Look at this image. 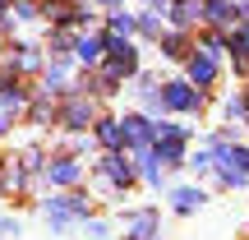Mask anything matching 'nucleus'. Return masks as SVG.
<instances>
[{"label":"nucleus","mask_w":249,"mask_h":240,"mask_svg":"<svg viewBox=\"0 0 249 240\" xmlns=\"http://www.w3.org/2000/svg\"><path fill=\"white\" fill-rule=\"evenodd\" d=\"M171 203H176V213H194V208H203V189H176Z\"/></svg>","instance_id":"obj_9"},{"label":"nucleus","mask_w":249,"mask_h":240,"mask_svg":"<svg viewBox=\"0 0 249 240\" xmlns=\"http://www.w3.org/2000/svg\"><path fill=\"white\" fill-rule=\"evenodd\" d=\"M198 102L203 97H198L189 83H166V88H161V107H171V111H194Z\"/></svg>","instance_id":"obj_2"},{"label":"nucleus","mask_w":249,"mask_h":240,"mask_svg":"<svg viewBox=\"0 0 249 240\" xmlns=\"http://www.w3.org/2000/svg\"><path fill=\"white\" fill-rule=\"evenodd\" d=\"M120 125H124V143H148L152 139V125L143 120V116H124Z\"/></svg>","instance_id":"obj_8"},{"label":"nucleus","mask_w":249,"mask_h":240,"mask_svg":"<svg viewBox=\"0 0 249 240\" xmlns=\"http://www.w3.org/2000/svg\"><path fill=\"white\" fill-rule=\"evenodd\" d=\"M79 60H88V65L102 60V42H97V37H83V42H79Z\"/></svg>","instance_id":"obj_12"},{"label":"nucleus","mask_w":249,"mask_h":240,"mask_svg":"<svg viewBox=\"0 0 249 240\" xmlns=\"http://www.w3.org/2000/svg\"><path fill=\"white\" fill-rule=\"evenodd\" d=\"M107 5H116V0H107Z\"/></svg>","instance_id":"obj_17"},{"label":"nucleus","mask_w":249,"mask_h":240,"mask_svg":"<svg viewBox=\"0 0 249 240\" xmlns=\"http://www.w3.org/2000/svg\"><path fill=\"white\" fill-rule=\"evenodd\" d=\"M124 236H129V240H157V213H152V208L129 213V217H124Z\"/></svg>","instance_id":"obj_3"},{"label":"nucleus","mask_w":249,"mask_h":240,"mask_svg":"<svg viewBox=\"0 0 249 240\" xmlns=\"http://www.w3.org/2000/svg\"><path fill=\"white\" fill-rule=\"evenodd\" d=\"M88 120H92V107L83 97H74L70 107H65V125H70V129H88Z\"/></svg>","instance_id":"obj_7"},{"label":"nucleus","mask_w":249,"mask_h":240,"mask_svg":"<svg viewBox=\"0 0 249 240\" xmlns=\"http://www.w3.org/2000/svg\"><path fill=\"white\" fill-rule=\"evenodd\" d=\"M46 176H51V185H74V180H79L83 171H79V162L60 157V162H51V166H46Z\"/></svg>","instance_id":"obj_6"},{"label":"nucleus","mask_w":249,"mask_h":240,"mask_svg":"<svg viewBox=\"0 0 249 240\" xmlns=\"http://www.w3.org/2000/svg\"><path fill=\"white\" fill-rule=\"evenodd\" d=\"M97 139L107 143V148H120V143H124V125L120 120H102L97 125Z\"/></svg>","instance_id":"obj_10"},{"label":"nucleus","mask_w":249,"mask_h":240,"mask_svg":"<svg viewBox=\"0 0 249 240\" xmlns=\"http://www.w3.org/2000/svg\"><path fill=\"white\" fill-rule=\"evenodd\" d=\"M102 176H107L111 185H129V180H134V166L120 157V152H111V157L102 162Z\"/></svg>","instance_id":"obj_5"},{"label":"nucleus","mask_w":249,"mask_h":240,"mask_svg":"<svg viewBox=\"0 0 249 240\" xmlns=\"http://www.w3.org/2000/svg\"><path fill=\"white\" fill-rule=\"evenodd\" d=\"M46 217H51V226H70V217H88V203L83 199H46Z\"/></svg>","instance_id":"obj_1"},{"label":"nucleus","mask_w":249,"mask_h":240,"mask_svg":"<svg viewBox=\"0 0 249 240\" xmlns=\"http://www.w3.org/2000/svg\"><path fill=\"white\" fill-rule=\"evenodd\" d=\"M139 28H143V33H148V37H157V33H161V23H157V14H143V18H139Z\"/></svg>","instance_id":"obj_15"},{"label":"nucleus","mask_w":249,"mask_h":240,"mask_svg":"<svg viewBox=\"0 0 249 240\" xmlns=\"http://www.w3.org/2000/svg\"><path fill=\"white\" fill-rule=\"evenodd\" d=\"M5 236H18V222H9V217H0V240Z\"/></svg>","instance_id":"obj_16"},{"label":"nucleus","mask_w":249,"mask_h":240,"mask_svg":"<svg viewBox=\"0 0 249 240\" xmlns=\"http://www.w3.org/2000/svg\"><path fill=\"white\" fill-rule=\"evenodd\" d=\"M198 14H203V9H198V0H180V5H176V23H194Z\"/></svg>","instance_id":"obj_13"},{"label":"nucleus","mask_w":249,"mask_h":240,"mask_svg":"<svg viewBox=\"0 0 249 240\" xmlns=\"http://www.w3.org/2000/svg\"><path fill=\"white\" fill-rule=\"evenodd\" d=\"M134 28V14H111V33H129Z\"/></svg>","instance_id":"obj_14"},{"label":"nucleus","mask_w":249,"mask_h":240,"mask_svg":"<svg viewBox=\"0 0 249 240\" xmlns=\"http://www.w3.org/2000/svg\"><path fill=\"white\" fill-rule=\"evenodd\" d=\"M189 79H194L198 88H203V83H213V79H217V55H213V51L194 55V60H189Z\"/></svg>","instance_id":"obj_4"},{"label":"nucleus","mask_w":249,"mask_h":240,"mask_svg":"<svg viewBox=\"0 0 249 240\" xmlns=\"http://www.w3.org/2000/svg\"><path fill=\"white\" fill-rule=\"evenodd\" d=\"M203 18H213V23H231V18H235V5H231V0H208V14Z\"/></svg>","instance_id":"obj_11"}]
</instances>
